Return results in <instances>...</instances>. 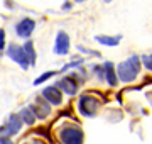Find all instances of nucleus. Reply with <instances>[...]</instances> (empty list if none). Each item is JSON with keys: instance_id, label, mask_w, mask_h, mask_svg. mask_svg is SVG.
Masks as SVG:
<instances>
[{"instance_id": "obj_23", "label": "nucleus", "mask_w": 152, "mask_h": 144, "mask_svg": "<svg viewBox=\"0 0 152 144\" xmlns=\"http://www.w3.org/2000/svg\"><path fill=\"white\" fill-rule=\"evenodd\" d=\"M71 7H73V2H68V0H66L61 9H63V10H71Z\"/></svg>"}, {"instance_id": "obj_8", "label": "nucleus", "mask_w": 152, "mask_h": 144, "mask_svg": "<svg viewBox=\"0 0 152 144\" xmlns=\"http://www.w3.org/2000/svg\"><path fill=\"white\" fill-rule=\"evenodd\" d=\"M63 92H61V88L58 87V85H48V87H44L42 90H41V97H42L46 102H49L51 105H61L63 104Z\"/></svg>"}, {"instance_id": "obj_6", "label": "nucleus", "mask_w": 152, "mask_h": 144, "mask_svg": "<svg viewBox=\"0 0 152 144\" xmlns=\"http://www.w3.org/2000/svg\"><path fill=\"white\" fill-rule=\"evenodd\" d=\"M69 48H71V41H69V36L66 31H58L56 32V37H54V46H53V53L58 56H66L69 53Z\"/></svg>"}, {"instance_id": "obj_2", "label": "nucleus", "mask_w": 152, "mask_h": 144, "mask_svg": "<svg viewBox=\"0 0 152 144\" xmlns=\"http://www.w3.org/2000/svg\"><path fill=\"white\" fill-rule=\"evenodd\" d=\"M58 139L61 144H85V132L76 124H66L58 131Z\"/></svg>"}, {"instance_id": "obj_25", "label": "nucleus", "mask_w": 152, "mask_h": 144, "mask_svg": "<svg viewBox=\"0 0 152 144\" xmlns=\"http://www.w3.org/2000/svg\"><path fill=\"white\" fill-rule=\"evenodd\" d=\"M105 2H107V4H108V2H112V0H105Z\"/></svg>"}, {"instance_id": "obj_5", "label": "nucleus", "mask_w": 152, "mask_h": 144, "mask_svg": "<svg viewBox=\"0 0 152 144\" xmlns=\"http://www.w3.org/2000/svg\"><path fill=\"white\" fill-rule=\"evenodd\" d=\"M22 126H24V122H22L20 115L19 114H10V115L7 117V120L4 122V126H0V136H15V134L20 132Z\"/></svg>"}, {"instance_id": "obj_22", "label": "nucleus", "mask_w": 152, "mask_h": 144, "mask_svg": "<svg viewBox=\"0 0 152 144\" xmlns=\"http://www.w3.org/2000/svg\"><path fill=\"white\" fill-rule=\"evenodd\" d=\"M22 144H44V143L39 141V139H27V141H24Z\"/></svg>"}, {"instance_id": "obj_17", "label": "nucleus", "mask_w": 152, "mask_h": 144, "mask_svg": "<svg viewBox=\"0 0 152 144\" xmlns=\"http://www.w3.org/2000/svg\"><path fill=\"white\" fill-rule=\"evenodd\" d=\"M140 61H142V65H144V68H145V70H149V71L152 73V51L149 53V54L142 56Z\"/></svg>"}, {"instance_id": "obj_7", "label": "nucleus", "mask_w": 152, "mask_h": 144, "mask_svg": "<svg viewBox=\"0 0 152 144\" xmlns=\"http://www.w3.org/2000/svg\"><path fill=\"white\" fill-rule=\"evenodd\" d=\"M56 85L61 88V92L68 97H75L78 93V90H80V82H78V78L75 75H68V76H63L59 78Z\"/></svg>"}, {"instance_id": "obj_11", "label": "nucleus", "mask_w": 152, "mask_h": 144, "mask_svg": "<svg viewBox=\"0 0 152 144\" xmlns=\"http://www.w3.org/2000/svg\"><path fill=\"white\" fill-rule=\"evenodd\" d=\"M105 70V82L110 85V87H117L118 85V75H117V66H115L112 61H105L103 65Z\"/></svg>"}, {"instance_id": "obj_10", "label": "nucleus", "mask_w": 152, "mask_h": 144, "mask_svg": "<svg viewBox=\"0 0 152 144\" xmlns=\"http://www.w3.org/2000/svg\"><path fill=\"white\" fill-rule=\"evenodd\" d=\"M29 107H31V110L34 112V115L37 117V119H41V120H44V119H48L49 114H51V104L49 102H46V100L41 97V95H37L36 98H34L32 104H29Z\"/></svg>"}, {"instance_id": "obj_16", "label": "nucleus", "mask_w": 152, "mask_h": 144, "mask_svg": "<svg viewBox=\"0 0 152 144\" xmlns=\"http://www.w3.org/2000/svg\"><path fill=\"white\" fill-rule=\"evenodd\" d=\"M81 65H83V60H73L71 63H66L64 66L59 70V73H68L73 68H81Z\"/></svg>"}, {"instance_id": "obj_13", "label": "nucleus", "mask_w": 152, "mask_h": 144, "mask_svg": "<svg viewBox=\"0 0 152 144\" xmlns=\"http://www.w3.org/2000/svg\"><path fill=\"white\" fill-rule=\"evenodd\" d=\"M19 115H20V119H22V122H24V126H34L36 124V120H37V117L34 115V112L31 110V107H24L20 112H19Z\"/></svg>"}, {"instance_id": "obj_24", "label": "nucleus", "mask_w": 152, "mask_h": 144, "mask_svg": "<svg viewBox=\"0 0 152 144\" xmlns=\"http://www.w3.org/2000/svg\"><path fill=\"white\" fill-rule=\"evenodd\" d=\"M76 4H81V2H86V0H75Z\"/></svg>"}, {"instance_id": "obj_1", "label": "nucleus", "mask_w": 152, "mask_h": 144, "mask_svg": "<svg viewBox=\"0 0 152 144\" xmlns=\"http://www.w3.org/2000/svg\"><path fill=\"white\" fill-rule=\"evenodd\" d=\"M140 68H142L140 56L132 54L130 58L124 60L120 65H117V75H118V82H122V83H132V82H134V80L139 76Z\"/></svg>"}, {"instance_id": "obj_3", "label": "nucleus", "mask_w": 152, "mask_h": 144, "mask_svg": "<svg viewBox=\"0 0 152 144\" xmlns=\"http://www.w3.org/2000/svg\"><path fill=\"white\" fill-rule=\"evenodd\" d=\"M102 109V100H98L93 93H83L78 98V112L83 117H95Z\"/></svg>"}, {"instance_id": "obj_14", "label": "nucleus", "mask_w": 152, "mask_h": 144, "mask_svg": "<svg viewBox=\"0 0 152 144\" xmlns=\"http://www.w3.org/2000/svg\"><path fill=\"white\" fill-rule=\"evenodd\" d=\"M24 49H26V53H27V58L29 61H31V68L36 66V61H37V53H36V46H34V41H31V39H26V43H24Z\"/></svg>"}, {"instance_id": "obj_15", "label": "nucleus", "mask_w": 152, "mask_h": 144, "mask_svg": "<svg viewBox=\"0 0 152 144\" xmlns=\"http://www.w3.org/2000/svg\"><path fill=\"white\" fill-rule=\"evenodd\" d=\"M59 71H46V73H42V75H39L36 80H34V87H39V85H42V83H46L48 80H51L53 76H56Z\"/></svg>"}, {"instance_id": "obj_18", "label": "nucleus", "mask_w": 152, "mask_h": 144, "mask_svg": "<svg viewBox=\"0 0 152 144\" xmlns=\"http://www.w3.org/2000/svg\"><path fill=\"white\" fill-rule=\"evenodd\" d=\"M76 49L80 51V53H86V54H90V56H96V58H102V53H100V51L88 49V48H85V46H81V44H78V46H76Z\"/></svg>"}, {"instance_id": "obj_4", "label": "nucleus", "mask_w": 152, "mask_h": 144, "mask_svg": "<svg viewBox=\"0 0 152 144\" xmlns=\"http://www.w3.org/2000/svg\"><path fill=\"white\" fill-rule=\"evenodd\" d=\"M5 54H7L9 60L17 63L22 70H29V68H31V61H29V58H27V53L24 49V46L17 44V43H10V44L7 46Z\"/></svg>"}, {"instance_id": "obj_21", "label": "nucleus", "mask_w": 152, "mask_h": 144, "mask_svg": "<svg viewBox=\"0 0 152 144\" xmlns=\"http://www.w3.org/2000/svg\"><path fill=\"white\" fill-rule=\"evenodd\" d=\"M0 144H15V143H14L12 137H9V136H0Z\"/></svg>"}, {"instance_id": "obj_12", "label": "nucleus", "mask_w": 152, "mask_h": 144, "mask_svg": "<svg viewBox=\"0 0 152 144\" xmlns=\"http://www.w3.org/2000/svg\"><path fill=\"white\" fill-rule=\"evenodd\" d=\"M95 41L102 46H108V48H115V46L120 44L122 41V34H117V36H107V34H96L95 36Z\"/></svg>"}, {"instance_id": "obj_19", "label": "nucleus", "mask_w": 152, "mask_h": 144, "mask_svg": "<svg viewBox=\"0 0 152 144\" xmlns=\"http://www.w3.org/2000/svg\"><path fill=\"white\" fill-rule=\"evenodd\" d=\"M91 70H93V73H96L98 80H102V82H103V80H105V70H103V66L95 65V66H91Z\"/></svg>"}, {"instance_id": "obj_9", "label": "nucleus", "mask_w": 152, "mask_h": 144, "mask_svg": "<svg viewBox=\"0 0 152 144\" xmlns=\"http://www.w3.org/2000/svg\"><path fill=\"white\" fill-rule=\"evenodd\" d=\"M36 21L32 17H22L20 21L15 24V34L20 39H31L32 32L36 31Z\"/></svg>"}, {"instance_id": "obj_20", "label": "nucleus", "mask_w": 152, "mask_h": 144, "mask_svg": "<svg viewBox=\"0 0 152 144\" xmlns=\"http://www.w3.org/2000/svg\"><path fill=\"white\" fill-rule=\"evenodd\" d=\"M5 44H7V39H5V29L0 27V51L5 49Z\"/></svg>"}]
</instances>
